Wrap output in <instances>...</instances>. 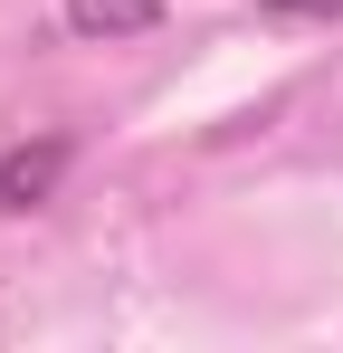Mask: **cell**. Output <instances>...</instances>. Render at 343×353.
<instances>
[{
	"label": "cell",
	"mask_w": 343,
	"mask_h": 353,
	"mask_svg": "<svg viewBox=\"0 0 343 353\" xmlns=\"http://www.w3.org/2000/svg\"><path fill=\"white\" fill-rule=\"evenodd\" d=\"M258 10H277V19H343V0H258Z\"/></svg>",
	"instance_id": "3957f363"
},
{
	"label": "cell",
	"mask_w": 343,
	"mask_h": 353,
	"mask_svg": "<svg viewBox=\"0 0 343 353\" xmlns=\"http://www.w3.org/2000/svg\"><path fill=\"white\" fill-rule=\"evenodd\" d=\"M67 163H76V153H67V143H10V153H0V210H39V201H48L57 181H67Z\"/></svg>",
	"instance_id": "6da1fadb"
},
{
	"label": "cell",
	"mask_w": 343,
	"mask_h": 353,
	"mask_svg": "<svg viewBox=\"0 0 343 353\" xmlns=\"http://www.w3.org/2000/svg\"><path fill=\"white\" fill-rule=\"evenodd\" d=\"M57 19L76 39H143V29H163V0H57Z\"/></svg>",
	"instance_id": "7a4b0ae2"
}]
</instances>
